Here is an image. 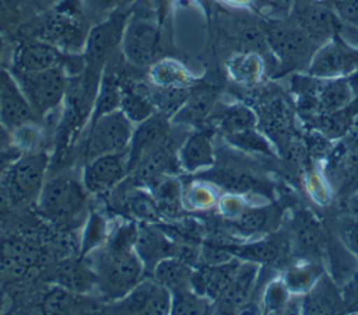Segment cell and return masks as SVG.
<instances>
[{
  "label": "cell",
  "mask_w": 358,
  "mask_h": 315,
  "mask_svg": "<svg viewBox=\"0 0 358 315\" xmlns=\"http://www.w3.org/2000/svg\"><path fill=\"white\" fill-rule=\"evenodd\" d=\"M357 71L358 46L347 42L340 34L320 45L306 67V74L317 78L348 77Z\"/></svg>",
  "instance_id": "cell-12"
},
{
  "label": "cell",
  "mask_w": 358,
  "mask_h": 315,
  "mask_svg": "<svg viewBox=\"0 0 358 315\" xmlns=\"http://www.w3.org/2000/svg\"><path fill=\"white\" fill-rule=\"evenodd\" d=\"M87 8L92 10L94 13H105V11H115L119 8V6L127 0H85Z\"/></svg>",
  "instance_id": "cell-50"
},
{
  "label": "cell",
  "mask_w": 358,
  "mask_h": 315,
  "mask_svg": "<svg viewBox=\"0 0 358 315\" xmlns=\"http://www.w3.org/2000/svg\"><path fill=\"white\" fill-rule=\"evenodd\" d=\"M347 204H348L350 214L358 217V190L352 193L350 197H347Z\"/></svg>",
  "instance_id": "cell-55"
},
{
  "label": "cell",
  "mask_w": 358,
  "mask_h": 315,
  "mask_svg": "<svg viewBox=\"0 0 358 315\" xmlns=\"http://www.w3.org/2000/svg\"><path fill=\"white\" fill-rule=\"evenodd\" d=\"M259 280V265L241 260V265L225 288L221 297L217 300L222 311H236L242 308L248 301L253 288Z\"/></svg>",
  "instance_id": "cell-23"
},
{
  "label": "cell",
  "mask_w": 358,
  "mask_h": 315,
  "mask_svg": "<svg viewBox=\"0 0 358 315\" xmlns=\"http://www.w3.org/2000/svg\"><path fill=\"white\" fill-rule=\"evenodd\" d=\"M322 172L340 196L347 199L358 190V118L347 134L331 146Z\"/></svg>",
  "instance_id": "cell-5"
},
{
  "label": "cell",
  "mask_w": 358,
  "mask_h": 315,
  "mask_svg": "<svg viewBox=\"0 0 358 315\" xmlns=\"http://www.w3.org/2000/svg\"><path fill=\"white\" fill-rule=\"evenodd\" d=\"M241 265V259L234 258L224 263L217 265H207L200 267L193 273L192 287L193 290L207 297L208 300H218L221 294L225 291L231 280L234 279L238 267Z\"/></svg>",
  "instance_id": "cell-21"
},
{
  "label": "cell",
  "mask_w": 358,
  "mask_h": 315,
  "mask_svg": "<svg viewBox=\"0 0 358 315\" xmlns=\"http://www.w3.org/2000/svg\"><path fill=\"white\" fill-rule=\"evenodd\" d=\"M330 7L336 13L341 29L347 28L358 35V0H330Z\"/></svg>",
  "instance_id": "cell-44"
},
{
  "label": "cell",
  "mask_w": 358,
  "mask_h": 315,
  "mask_svg": "<svg viewBox=\"0 0 358 315\" xmlns=\"http://www.w3.org/2000/svg\"><path fill=\"white\" fill-rule=\"evenodd\" d=\"M319 1H323V3H330V0H319Z\"/></svg>",
  "instance_id": "cell-59"
},
{
  "label": "cell",
  "mask_w": 358,
  "mask_h": 315,
  "mask_svg": "<svg viewBox=\"0 0 358 315\" xmlns=\"http://www.w3.org/2000/svg\"><path fill=\"white\" fill-rule=\"evenodd\" d=\"M305 181H306L305 183H306L308 193L310 195V197L315 203L322 204V206H326L330 203L331 196H333V188L322 171L320 172H317V171L308 172Z\"/></svg>",
  "instance_id": "cell-43"
},
{
  "label": "cell",
  "mask_w": 358,
  "mask_h": 315,
  "mask_svg": "<svg viewBox=\"0 0 358 315\" xmlns=\"http://www.w3.org/2000/svg\"><path fill=\"white\" fill-rule=\"evenodd\" d=\"M43 311L48 314H78L95 309L87 297L81 293L71 291L64 287H57L49 291L43 298Z\"/></svg>",
  "instance_id": "cell-32"
},
{
  "label": "cell",
  "mask_w": 358,
  "mask_h": 315,
  "mask_svg": "<svg viewBox=\"0 0 358 315\" xmlns=\"http://www.w3.org/2000/svg\"><path fill=\"white\" fill-rule=\"evenodd\" d=\"M178 161L179 165L187 172L211 168L214 164L211 133L207 130H199L186 137L179 150Z\"/></svg>",
  "instance_id": "cell-25"
},
{
  "label": "cell",
  "mask_w": 358,
  "mask_h": 315,
  "mask_svg": "<svg viewBox=\"0 0 358 315\" xmlns=\"http://www.w3.org/2000/svg\"><path fill=\"white\" fill-rule=\"evenodd\" d=\"M344 298L340 295L336 284L324 274L303 295L301 309L305 314H331L343 309Z\"/></svg>",
  "instance_id": "cell-27"
},
{
  "label": "cell",
  "mask_w": 358,
  "mask_h": 315,
  "mask_svg": "<svg viewBox=\"0 0 358 315\" xmlns=\"http://www.w3.org/2000/svg\"><path fill=\"white\" fill-rule=\"evenodd\" d=\"M228 143L234 147L242 150L248 154L263 155V157H274L275 155V146L273 141L257 127H252L243 132H238L234 134L225 136Z\"/></svg>",
  "instance_id": "cell-37"
},
{
  "label": "cell",
  "mask_w": 358,
  "mask_h": 315,
  "mask_svg": "<svg viewBox=\"0 0 358 315\" xmlns=\"http://www.w3.org/2000/svg\"><path fill=\"white\" fill-rule=\"evenodd\" d=\"M134 249L144 267H151V270H154L158 262L175 253V246L161 231L152 227H141L137 230Z\"/></svg>",
  "instance_id": "cell-26"
},
{
  "label": "cell",
  "mask_w": 358,
  "mask_h": 315,
  "mask_svg": "<svg viewBox=\"0 0 358 315\" xmlns=\"http://www.w3.org/2000/svg\"><path fill=\"white\" fill-rule=\"evenodd\" d=\"M22 153V150L17 146H13L4 151H0V178L6 172V169L13 164V161Z\"/></svg>",
  "instance_id": "cell-52"
},
{
  "label": "cell",
  "mask_w": 358,
  "mask_h": 315,
  "mask_svg": "<svg viewBox=\"0 0 358 315\" xmlns=\"http://www.w3.org/2000/svg\"><path fill=\"white\" fill-rule=\"evenodd\" d=\"M344 302L354 305L358 309V273L347 283Z\"/></svg>",
  "instance_id": "cell-53"
},
{
  "label": "cell",
  "mask_w": 358,
  "mask_h": 315,
  "mask_svg": "<svg viewBox=\"0 0 358 315\" xmlns=\"http://www.w3.org/2000/svg\"><path fill=\"white\" fill-rule=\"evenodd\" d=\"M53 67H64L69 76L80 74L84 70L83 55H69L45 41L27 36L14 49L10 70L42 71Z\"/></svg>",
  "instance_id": "cell-6"
},
{
  "label": "cell",
  "mask_w": 358,
  "mask_h": 315,
  "mask_svg": "<svg viewBox=\"0 0 358 315\" xmlns=\"http://www.w3.org/2000/svg\"><path fill=\"white\" fill-rule=\"evenodd\" d=\"M14 144V136L13 133L6 127V125L0 120V151H4Z\"/></svg>",
  "instance_id": "cell-54"
},
{
  "label": "cell",
  "mask_w": 358,
  "mask_h": 315,
  "mask_svg": "<svg viewBox=\"0 0 358 315\" xmlns=\"http://www.w3.org/2000/svg\"><path fill=\"white\" fill-rule=\"evenodd\" d=\"M0 258H3L6 260L20 266L21 269L27 270L38 259V252L31 245H28L22 241H7L1 246V256Z\"/></svg>",
  "instance_id": "cell-41"
},
{
  "label": "cell",
  "mask_w": 358,
  "mask_h": 315,
  "mask_svg": "<svg viewBox=\"0 0 358 315\" xmlns=\"http://www.w3.org/2000/svg\"><path fill=\"white\" fill-rule=\"evenodd\" d=\"M3 52H4V35L0 34V59L3 56Z\"/></svg>",
  "instance_id": "cell-57"
},
{
  "label": "cell",
  "mask_w": 358,
  "mask_h": 315,
  "mask_svg": "<svg viewBox=\"0 0 358 315\" xmlns=\"http://www.w3.org/2000/svg\"><path fill=\"white\" fill-rule=\"evenodd\" d=\"M257 113V126L275 147L285 148L294 139L292 111L281 97L268 98Z\"/></svg>",
  "instance_id": "cell-19"
},
{
  "label": "cell",
  "mask_w": 358,
  "mask_h": 315,
  "mask_svg": "<svg viewBox=\"0 0 358 315\" xmlns=\"http://www.w3.org/2000/svg\"><path fill=\"white\" fill-rule=\"evenodd\" d=\"M217 125L225 136L257 127V113L248 105L234 104L222 108L217 115Z\"/></svg>",
  "instance_id": "cell-35"
},
{
  "label": "cell",
  "mask_w": 358,
  "mask_h": 315,
  "mask_svg": "<svg viewBox=\"0 0 358 315\" xmlns=\"http://www.w3.org/2000/svg\"><path fill=\"white\" fill-rule=\"evenodd\" d=\"M169 122L168 116L155 112L145 120L134 126L131 139L127 146V164L129 174L150 154L168 143Z\"/></svg>",
  "instance_id": "cell-15"
},
{
  "label": "cell",
  "mask_w": 358,
  "mask_h": 315,
  "mask_svg": "<svg viewBox=\"0 0 358 315\" xmlns=\"http://www.w3.org/2000/svg\"><path fill=\"white\" fill-rule=\"evenodd\" d=\"M292 249L291 237L284 232H270L245 245L235 246V258L256 265H280L289 256Z\"/></svg>",
  "instance_id": "cell-18"
},
{
  "label": "cell",
  "mask_w": 358,
  "mask_h": 315,
  "mask_svg": "<svg viewBox=\"0 0 358 315\" xmlns=\"http://www.w3.org/2000/svg\"><path fill=\"white\" fill-rule=\"evenodd\" d=\"M222 1L234 7H248L253 3V0H222Z\"/></svg>",
  "instance_id": "cell-56"
},
{
  "label": "cell",
  "mask_w": 358,
  "mask_h": 315,
  "mask_svg": "<svg viewBox=\"0 0 358 315\" xmlns=\"http://www.w3.org/2000/svg\"><path fill=\"white\" fill-rule=\"evenodd\" d=\"M134 125L120 111H112L92 119L85 140V161L95 157L127 150Z\"/></svg>",
  "instance_id": "cell-9"
},
{
  "label": "cell",
  "mask_w": 358,
  "mask_h": 315,
  "mask_svg": "<svg viewBox=\"0 0 358 315\" xmlns=\"http://www.w3.org/2000/svg\"><path fill=\"white\" fill-rule=\"evenodd\" d=\"M193 270L185 260L169 256L162 259L157 263V266L152 270L154 280H157L159 284H162L165 288L171 291V294H175L178 291L193 288L192 287V279H193Z\"/></svg>",
  "instance_id": "cell-29"
},
{
  "label": "cell",
  "mask_w": 358,
  "mask_h": 315,
  "mask_svg": "<svg viewBox=\"0 0 358 315\" xmlns=\"http://www.w3.org/2000/svg\"><path fill=\"white\" fill-rule=\"evenodd\" d=\"M59 284L64 288L77 293H87L92 287L96 288V281L90 266H81L77 263H67L57 272Z\"/></svg>",
  "instance_id": "cell-38"
},
{
  "label": "cell",
  "mask_w": 358,
  "mask_h": 315,
  "mask_svg": "<svg viewBox=\"0 0 358 315\" xmlns=\"http://www.w3.org/2000/svg\"><path fill=\"white\" fill-rule=\"evenodd\" d=\"M49 155L43 150L22 151L1 175L3 182L15 196L18 203L36 200L45 182Z\"/></svg>",
  "instance_id": "cell-7"
},
{
  "label": "cell",
  "mask_w": 358,
  "mask_h": 315,
  "mask_svg": "<svg viewBox=\"0 0 358 315\" xmlns=\"http://www.w3.org/2000/svg\"><path fill=\"white\" fill-rule=\"evenodd\" d=\"M127 175V151L105 154L85 161L83 185L91 193H106L113 190Z\"/></svg>",
  "instance_id": "cell-16"
},
{
  "label": "cell",
  "mask_w": 358,
  "mask_h": 315,
  "mask_svg": "<svg viewBox=\"0 0 358 315\" xmlns=\"http://www.w3.org/2000/svg\"><path fill=\"white\" fill-rule=\"evenodd\" d=\"M80 0H64L28 25V36L45 41L69 55H81L90 32Z\"/></svg>",
  "instance_id": "cell-2"
},
{
  "label": "cell",
  "mask_w": 358,
  "mask_h": 315,
  "mask_svg": "<svg viewBox=\"0 0 358 315\" xmlns=\"http://www.w3.org/2000/svg\"><path fill=\"white\" fill-rule=\"evenodd\" d=\"M129 14L120 8L108 14L101 22L90 28L84 50V73L92 78L101 80L105 67L109 64L115 52L122 43L123 31Z\"/></svg>",
  "instance_id": "cell-3"
},
{
  "label": "cell",
  "mask_w": 358,
  "mask_h": 315,
  "mask_svg": "<svg viewBox=\"0 0 358 315\" xmlns=\"http://www.w3.org/2000/svg\"><path fill=\"white\" fill-rule=\"evenodd\" d=\"M119 109L129 118L133 125L145 120L157 112L150 95V88L129 81H123L122 84V98Z\"/></svg>",
  "instance_id": "cell-28"
},
{
  "label": "cell",
  "mask_w": 358,
  "mask_h": 315,
  "mask_svg": "<svg viewBox=\"0 0 358 315\" xmlns=\"http://www.w3.org/2000/svg\"><path fill=\"white\" fill-rule=\"evenodd\" d=\"M105 223L101 220L99 216H92L88 227H87V232L84 237V242H83V251L84 253L90 252L91 249L96 248L101 242V239L105 237Z\"/></svg>",
  "instance_id": "cell-47"
},
{
  "label": "cell",
  "mask_w": 358,
  "mask_h": 315,
  "mask_svg": "<svg viewBox=\"0 0 358 315\" xmlns=\"http://www.w3.org/2000/svg\"><path fill=\"white\" fill-rule=\"evenodd\" d=\"M122 84L123 80L117 76V73L105 67L92 109V119L120 108Z\"/></svg>",
  "instance_id": "cell-33"
},
{
  "label": "cell",
  "mask_w": 358,
  "mask_h": 315,
  "mask_svg": "<svg viewBox=\"0 0 358 315\" xmlns=\"http://www.w3.org/2000/svg\"><path fill=\"white\" fill-rule=\"evenodd\" d=\"M84 185L70 176H56L45 182L36 202L39 211L53 221H69L85 209Z\"/></svg>",
  "instance_id": "cell-8"
},
{
  "label": "cell",
  "mask_w": 358,
  "mask_h": 315,
  "mask_svg": "<svg viewBox=\"0 0 358 315\" xmlns=\"http://www.w3.org/2000/svg\"><path fill=\"white\" fill-rule=\"evenodd\" d=\"M336 237L358 262V217L348 214L337 220Z\"/></svg>",
  "instance_id": "cell-42"
},
{
  "label": "cell",
  "mask_w": 358,
  "mask_h": 315,
  "mask_svg": "<svg viewBox=\"0 0 358 315\" xmlns=\"http://www.w3.org/2000/svg\"><path fill=\"white\" fill-rule=\"evenodd\" d=\"M215 104V91L208 87H200L190 90L189 97L183 106L176 112L175 120L197 125L203 123L207 116L213 112Z\"/></svg>",
  "instance_id": "cell-31"
},
{
  "label": "cell",
  "mask_w": 358,
  "mask_h": 315,
  "mask_svg": "<svg viewBox=\"0 0 358 315\" xmlns=\"http://www.w3.org/2000/svg\"><path fill=\"white\" fill-rule=\"evenodd\" d=\"M150 78L157 87H183L189 88L192 76L176 60L159 59L150 67Z\"/></svg>",
  "instance_id": "cell-36"
},
{
  "label": "cell",
  "mask_w": 358,
  "mask_h": 315,
  "mask_svg": "<svg viewBox=\"0 0 358 315\" xmlns=\"http://www.w3.org/2000/svg\"><path fill=\"white\" fill-rule=\"evenodd\" d=\"M0 120L11 133L39 120L8 69H0Z\"/></svg>",
  "instance_id": "cell-17"
},
{
  "label": "cell",
  "mask_w": 358,
  "mask_h": 315,
  "mask_svg": "<svg viewBox=\"0 0 358 315\" xmlns=\"http://www.w3.org/2000/svg\"><path fill=\"white\" fill-rule=\"evenodd\" d=\"M280 223V211L273 206H246L238 216L231 218V227L245 237L266 235L273 232Z\"/></svg>",
  "instance_id": "cell-24"
},
{
  "label": "cell",
  "mask_w": 358,
  "mask_h": 315,
  "mask_svg": "<svg viewBox=\"0 0 358 315\" xmlns=\"http://www.w3.org/2000/svg\"><path fill=\"white\" fill-rule=\"evenodd\" d=\"M20 8L15 0H0V34H10L18 28Z\"/></svg>",
  "instance_id": "cell-45"
},
{
  "label": "cell",
  "mask_w": 358,
  "mask_h": 315,
  "mask_svg": "<svg viewBox=\"0 0 358 315\" xmlns=\"http://www.w3.org/2000/svg\"><path fill=\"white\" fill-rule=\"evenodd\" d=\"M324 274L323 266L316 260L296 263L284 270L281 279L294 297L305 295Z\"/></svg>",
  "instance_id": "cell-30"
},
{
  "label": "cell",
  "mask_w": 358,
  "mask_h": 315,
  "mask_svg": "<svg viewBox=\"0 0 358 315\" xmlns=\"http://www.w3.org/2000/svg\"><path fill=\"white\" fill-rule=\"evenodd\" d=\"M289 237L292 245L306 258H320L326 253L327 234L319 220L301 210L291 218Z\"/></svg>",
  "instance_id": "cell-20"
},
{
  "label": "cell",
  "mask_w": 358,
  "mask_h": 315,
  "mask_svg": "<svg viewBox=\"0 0 358 315\" xmlns=\"http://www.w3.org/2000/svg\"><path fill=\"white\" fill-rule=\"evenodd\" d=\"M206 176L229 193H257L266 197L273 196V188L270 182L249 171H242L236 168H221L210 171Z\"/></svg>",
  "instance_id": "cell-22"
},
{
  "label": "cell",
  "mask_w": 358,
  "mask_h": 315,
  "mask_svg": "<svg viewBox=\"0 0 358 315\" xmlns=\"http://www.w3.org/2000/svg\"><path fill=\"white\" fill-rule=\"evenodd\" d=\"M253 1H256V3H257V1H259V3H260V4H264V3H266V1H267V0H253Z\"/></svg>",
  "instance_id": "cell-58"
},
{
  "label": "cell",
  "mask_w": 358,
  "mask_h": 315,
  "mask_svg": "<svg viewBox=\"0 0 358 315\" xmlns=\"http://www.w3.org/2000/svg\"><path fill=\"white\" fill-rule=\"evenodd\" d=\"M220 206H221V210L224 214H227L229 218H234L248 206V203L239 195L229 193L221 199Z\"/></svg>",
  "instance_id": "cell-48"
},
{
  "label": "cell",
  "mask_w": 358,
  "mask_h": 315,
  "mask_svg": "<svg viewBox=\"0 0 358 315\" xmlns=\"http://www.w3.org/2000/svg\"><path fill=\"white\" fill-rule=\"evenodd\" d=\"M124 59L136 67H151L159 60V25L141 14L129 15L120 43Z\"/></svg>",
  "instance_id": "cell-10"
},
{
  "label": "cell",
  "mask_w": 358,
  "mask_h": 315,
  "mask_svg": "<svg viewBox=\"0 0 358 315\" xmlns=\"http://www.w3.org/2000/svg\"><path fill=\"white\" fill-rule=\"evenodd\" d=\"M231 78L243 85H252L262 80L264 73V62L255 52L238 53L228 60L227 64Z\"/></svg>",
  "instance_id": "cell-34"
},
{
  "label": "cell",
  "mask_w": 358,
  "mask_h": 315,
  "mask_svg": "<svg viewBox=\"0 0 358 315\" xmlns=\"http://www.w3.org/2000/svg\"><path fill=\"white\" fill-rule=\"evenodd\" d=\"M109 309L119 314H171L172 294L157 280H140Z\"/></svg>",
  "instance_id": "cell-14"
},
{
  "label": "cell",
  "mask_w": 358,
  "mask_h": 315,
  "mask_svg": "<svg viewBox=\"0 0 358 315\" xmlns=\"http://www.w3.org/2000/svg\"><path fill=\"white\" fill-rule=\"evenodd\" d=\"M127 207L129 210L144 220H154L157 216V206H155V200H152L151 197H148L145 193H136L133 196H130V199H127Z\"/></svg>",
  "instance_id": "cell-46"
},
{
  "label": "cell",
  "mask_w": 358,
  "mask_h": 315,
  "mask_svg": "<svg viewBox=\"0 0 358 315\" xmlns=\"http://www.w3.org/2000/svg\"><path fill=\"white\" fill-rule=\"evenodd\" d=\"M17 204L20 203L13 192L3 182H0V216L11 213L13 209L17 207Z\"/></svg>",
  "instance_id": "cell-49"
},
{
  "label": "cell",
  "mask_w": 358,
  "mask_h": 315,
  "mask_svg": "<svg viewBox=\"0 0 358 315\" xmlns=\"http://www.w3.org/2000/svg\"><path fill=\"white\" fill-rule=\"evenodd\" d=\"M192 200L199 206V207H208L214 204L215 196L208 188H194L192 192Z\"/></svg>",
  "instance_id": "cell-51"
},
{
  "label": "cell",
  "mask_w": 358,
  "mask_h": 315,
  "mask_svg": "<svg viewBox=\"0 0 358 315\" xmlns=\"http://www.w3.org/2000/svg\"><path fill=\"white\" fill-rule=\"evenodd\" d=\"M208 311V298L197 294L193 288H186L172 294L173 314H203Z\"/></svg>",
  "instance_id": "cell-40"
},
{
  "label": "cell",
  "mask_w": 358,
  "mask_h": 315,
  "mask_svg": "<svg viewBox=\"0 0 358 315\" xmlns=\"http://www.w3.org/2000/svg\"><path fill=\"white\" fill-rule=\"evenodd\" d=\"M266 41L281 67L295 69L309 64L317 46L294 22H274L266 29Z\"/></svg>",
  "instance_id": "cell-11"
},
{
  "label": "cell",
  "mask_w": 358,
  "mask_h": 315,
  "mask_svg": "<svg viewBox=\"0 0 358 315\" xmlns=\"http://www.w3.org/2000/svg\"><path fill=\"white\" fill-rule=\"evenodd\" d=\"M294 21L319 48L341 32V24L331 10L319 0H295L291 13Z\"/></svg>",
  "instance_id": "cell-13"
},
{
  "label": "cell",
  "mask_w": 358,
  "mask_h": 315,
  "mask_svg": "<svg viewBox=\"0 0 358 315\" xmlns=\"http://www.w3.org/2000/svg\"><path fill=\"white\" fill-rule=\"evenodd\" d=\"M136 237L134 225L120 227L106 245L95 249L90 258L88 266L95 276L96 288L109 300L124 297L140 283L144 265L134 249Z\"/></svg>",
  "instance_id": "cell-1"
},
{
  "label": "cell",
  "mask_w": 358,
  "mask_h": 315,
  "mask_svg": "<svg viewBox=\"0 0 358 315\" xmlns=\"http://www.w3.org/2000/svg\"><path fill=\"white\" fill-rule=\"evenodd\" d=\"M10 73L39 119L64 101L70 77L64 67H53L42 71L10 70Z\"/></svg>",
  "instance_id": "cell-4"
},
{
  "label": "cell",
  "mask_w": 358,
  "mask_h": 315,
  "mask_svg": "<svg viewBox=\"0 0 358 315\" xmlns=\"http://www.w3.org/2000/svg\"><path fill=\"white\" fill-rule=\"evenodd\" d=\"M294 295L288 291L281 277L271 280L263 290L262 305L264 312H281L289 305Z\"/></svg>",
  "instance_id": "cell-39"
}]
</instances>
